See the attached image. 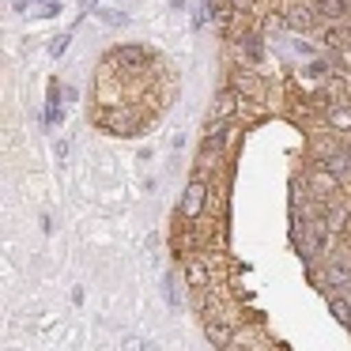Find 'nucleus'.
Wrapping results in <instances>:
<instances>
[{
  "mask_svg": "<svg viewBox=\"0 0 351 351\" xmlns=\"http://www.w3.org/2000/svg\"><path fill=\"white\" fill-rule=\"evenodd\" d=\"M208 208V178H193L182 193V219H200Z\"/></svg>",
  "mask_w": 351,
  "mask_h": 351,
  "instance_id": "obj_1",
  "label": "nucleus"
},
{
  "mask_svg": "<svg viewBox=\"0 0 351 351\" xmlns=\"http://www.w3.org/2000/svg\"><path fill=\"white\" fill-rule=\"evenodd\" d=\"M95 125H99L102 132H114V136H132V132H136V117H132V110H99Z\"/></svg>",
  "mask_w": 351,
  "mask_h": 351,
  "instance_id": "obj_2",
  "label": "nucleus"
},
{
  "mask_svg": "<svg viewBox=\"0 0 351 351\" xmlns=\"http://www.w3.org/2000/svg\"><path fill=\"white\" fill-rule=\"evenodd\" d=\"M332 238H336V234L325 227V219H321V215H313V219H310V227H306V242L298 245V250H302L306 257H310V253H325Z\"/></svg>",
  "mask_w": 351,
  "mask_h": 351,
  "instance_id": "obj_3",
  "label": "nucleus"
},
{
  "mask_svg": "<svg viewBox=\"0 0 351 351\" xmlns=\"http://www.w3.org/2000/svg\"><path fill=\"white\" fill-rule=\"evenodd\" d=\"M283 23L298 34L313 31V27H317V12H313L310 4H287V8H283Z\"/></svg>",
  "mask_w": 351,
  "mask_h": 351,
  "instance_id": "obj_4",
  "label": "nucleus"
},
{
  "mask_svg": "<svg viewBox=\"0 0 351 351\" xmlns=\"http://www.w3.org/2000/svg\"><path fill=\"white\" fill-rule=\"evenodd\" d=\"M204 336L215 351H230V343H234V328L219 317H204Z\"/></svg>",
  "mask_w": 351,
  "mask_h": 351,
  "instance_id": "obj_5",
  "label": "nucleus"
},
{
  "mask_svg": "<svg viewBox=\"0 0 351 351\" xmlns=\"http://www.w3.org/2000/svg\"><path fill=\"white\" fill-rule=\"evenodd\" d=\"M325 227L332 230V234H348L351 230V204H343V200H332V204L325 208Z\"/></svg>",
  "mask_w": 351,
  "mask_h": 351,
  "instance_id": "obj_6",
  "label": "nucleus"
},
{
  "mask_svg": "<svg viewBox=\"0 0 351 351\" xmlns=\"http://www.w3.org/2000/svg\"><path fill=\"white\" fill-rule=\"evenodd\" d=\"M114 61L121 64V69H147V64L155 61V53L144 46H121V49H114Z\"/></svg>",
  "mask_w": 351,
  "mask_h": 351,
  "instance_id": "obj_7",
  "label": "nucleus"
},
{
  "mask_svg": "<svg viewBox=\"0 0 351 351\" xmlns=\"http://www.w3.org/2000/svg\"><path fill=\"white\" fill-rule=\"evenodd\" d=\"M321 42H325L328 49H343V53H348L351 49V23H328L325 31H321Z\"/></svg>",
  "mask_w": 351,
  "mask_h": 351,
  "instance_id": "obj_8",
  "label": "nucleus"
},
{
  "mask_svg": "<svg viewBox=\"0 0 351 351\" xmlns=\"http://www.w3.org/2000/svg\"><path fill=\"white\" fill-rule=\"evenodd\" d=\"M321 117H325L328 129H336V132H351V102H343V99H340V102H332V106H328Z\"/></svg>",
  "mask_w": 351,
  "mask_h": 351,
  "instance_id": "obj_9",
  "label": "nucleus"
},
{
  "mask_svg": "<svg viewBox=\"0 0 351 351\" xmlns=\"http://www.w3.org/2000/svg\"><path fill=\"white\" fill-rule=\"evenodd\" d=\"M234 91H238V99H261V76L257 72H250V69H238L234 72Z\"/></svg>",
  "mask_w": 351,
  "mask_h": 351,
  "instance_id": "obj_10",
  "label": "nucleus"
},
{
  "mask_svg": "<svg viewBox=\"0 0 351 351\" xmlns=\"http://www.w3.org/2000/svg\"><path fill=\"white\" fill-rule=\"evenodd\" d=\"M317 167H321V170H328V174H332L336 182H343V178L351 174V159H348L343 152H325V155L317 159Z\"/></svg>",
  "mask_w": 351,
  "mask_h": 351,
  "instance_id": "obj_11",
  "label": "nucleus"
},
{
  "mask_svg": "<svg viewBox=\"0 0 351 351\" xmlns=\"http://www.w3.org/2000/svg\"><path fill=\"white\" fill-rule=\"evenodd\" d=\"M185 283H189L193 291H208L212 276H208V265H204L200 257H189V261H185Z\"/></svg>",
  "mask_w": 351,
  "mask_h": 351,
  "instance_id": "obj_12",
  "label": "nucleus"
},
{
  "mask_svg": "<svg viewBox=\"0 0 351 351\" xmlns=\"http://www.w3.org/2000/svg\"><path fill=\"white\" fill-rule=\"evenodd\" d=\"M238 91L234 87H227V91H219L215 95V106H212V117H219V121H230V117H234V110H238Z\"/></svg>",
  "mask_w": 351,
  "mask_h": 351,
  "instance_id": "obj_13",
  "label": "nucleus"
},
{
  "mask_svg": "<svg viewBox=\"0 0 351 351\" xmlns=\"http://www.w3.org/2000/svg\"><path fill=\"white\" fill-rule=\"evenodd\" d=\"M310 8L317 12V19H328V23H343V4H340V0H310Z\"/></svg>",
  "mask_w": 351,
  "mask_h": 351,
  "instance_id": "obj_14",
  "label": "nucleus"
},
{
  "mask_svg": "<svg viewBox=\"0 0 351 351\" xmlns=\"http://www.w3.org/2000/svg\"><path fill=\"white\" fill-rule=\"evenodd\" d=\"M325 280H328V287L340 291V287H348V283H351V268L340 265V261H332V265L325 268Z\"/></svg>",
  "mask_w": 351,
  "mask_h": 351,
  "instance_id": "obj_15",
  "label": "nucleus"
},
{
  "mask_svg": "<svg viewBox=\"0 0 351 351\" xmlns=\"http://www.w3.org/2000/svg\"><path fill=\"white\" fill-rule=\"evenodd\" d=\"M328 313H332L340 325H351V302L348 298H328Z\"/></svg>",
  "mask_w": 351,
  "mask_h": 351,
  "instance_id": "obj_16",
  "label": "nucleus"
},
{
  "mask_svg": "<svg viewBox=\"0 0 351 351\" xmlns=\"http://www.w3.org/2000/svg\"><path fill=\"white\" fill-rule=\"evenodd\" d=\"M242 57L250 64L261 61V38H257V34H245V38H242Z\"/></svg>",
  "mask_w": 351,
  "mask_h": 351,
  "instance_id": "obj_17",
  "label": "nucleus"
},
{
  "mask_svg": "<svg viewBox=\"0 0 351 351\" xmlns=\"http://www.w3.org/2000/svg\"><path fill=\"white\" fill-rule=\"evenodd\" d=\"M69 42H72V34H61V38H53V46H49V53H53V57H61L64 49H69Z\"/></svg>",
  "mask_w": 351,
  "mask_h": 351,
  "instance_id": "obj_18",
  "label": "nucleus"
},
{
  "mask_svg": "<svg viewBox=\"0 0 351 351\" xmlns=\"http://www.w3.org/2000/svg\"><path fill=\"white\" fill-rule=\"evenodd\" d=\"M121 351H144V340H140V336H125Z\"/></svg>",
  "mask_w": 351,
  "mask_h": 351,
  "instance_id": "obj_19",
  "label": "nucleus"
},
{
  "mask_svg": "<svg viewBox=\"0 0 351 351\" xmlns=\"http://www.w3.org/2000/svg\"><path fill=\"white\" fill-rule=\"evenodd\" d=\"M306 76H310V80H325V76H328V69L317 61V64H310V69H306Z\"/></svg>",
  "mask_w": 351,
  "mask_h": 351,
  "instance_id": "obj_20",
  "label": "nucleus"
},
{
  "mask_svg": "<svg viewBox=\"0 0 351 351\" xmlns=\"http://www.w3.org/2000/svg\"><path fill=\"white\" fill-rule=\"evenodd\" d=\"M230 4H234V12H250L257 0H230Z\"/></svg>",
  "mask_w": 351,
  "mask_h": 351,
  "instance_id": "obj_21",
  "label": "nucleus"
},
{
  "mask_svg": "<svg viewBox=\"0 0 351 351\" xmlns=\"http://www.w3.org/2000/svg\"><path fill=\"white\" fill-rule=\"evenodd\" d=\"M340 4H343V16H351V0H340Z\"/></svg>",
  "mask_w": 351,
  "mask_h": 351,
  "instance_id": "obj_22",
  "label": "nucleus"
},
{
  "mask_svg": "<svg viewBox=\"0 0 351 351\" xmlns=\"http://www.w3.org/2000/svg\"><path fill=\"white\" fill-rule=\"evenodd\" d=\"M348 53H351V49H348Z\"/></svg>",
  "mask_w": 351,
  "mask_h": 351,
  "instance_id": "obj_23",
  "label": "nucleus"
}]
</instances>
